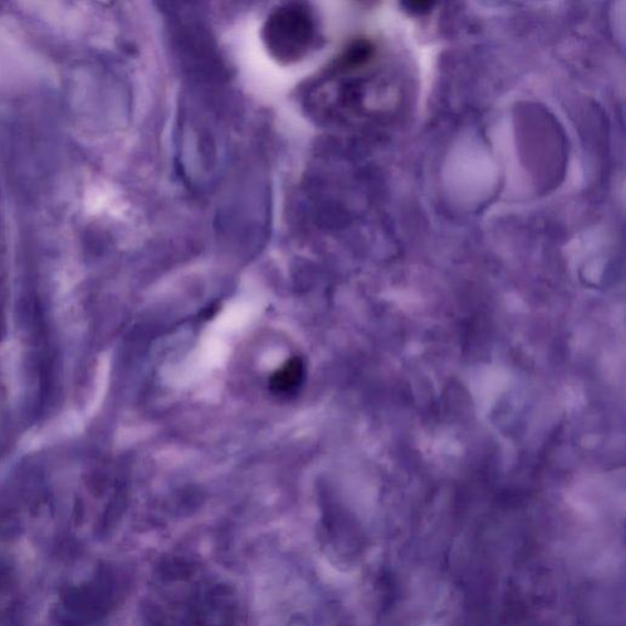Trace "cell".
I'll return each instance as SVG.
<instances>
[{
	"instance_id": "cell-2",
	"label": "cell",
	"mask_w": 626,
	"mask_h": 626,
	"mask_svg": "<svg viewBox=\"0 0 626 626\" xmlns=\"http://www.w3.org/2000/svg\"><path fill=\"white\" fill-rule=\"evenodd\" d=\"M304 377V364L300 359H291L272 376L269 388L273 394L288 398L298 392Z\"/></svg>"
},
{
	"instance_id": "cell-1",
	"label": "cell",
	"mask_w": 626,
	"mask_h": 626,
	"mask_svg": "<svg viewBox=\"0 0 626 626\" xmlns=\"http://www.w3.org/2000/svg\"><path fill=\"white\" fill-rule=\"evenodd\" d=\"M312 37L311 19L299 5L280 8L268 19L265 40L269 51L280 60H297L304 54Z\"/></svg>"
},
{
	"instance_id": "cell-3",
	"label": "cell",
	"mask_w": 626,
	"mask_h": 626,
	"mask_svg": "<svg viewBox=\"0 0 626 626\" xmlns=\"http://www.w3.org/2000/svg\"><path fill=\"white\" fill-rule=\"evenodd\" d=\"M403 8L413 15H424L435 7L437 0H401Z\"/></svg>"
}]
</instances>
